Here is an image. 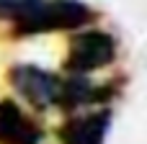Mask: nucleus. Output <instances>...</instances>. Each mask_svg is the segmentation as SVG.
Here are the masks:
<instances>
[{"instance_id": "20e7f679", "label": "nucleus", "mask_w": 147, "mask_h": 144, "mask_svg": "<svg viewBox=\"0 0 147 144\" xmlns=\"http://www.w3.org/2000/svg\"><path fill=\"white\" fill-rule=\"evenodd\" d=\"M41 129L18 108L16 100H0V144H41Z\"/></svg>"}, {"instance_id": "423d86ee", "label": "nucleus", "mask_w": 147, "mask_h": 144, "mask_svg": "<svg viewBox=\"0 0 147 144\" xmlns=\"http://www.w3.org/2000/svg\"><path fill=\"white\" fill-rule=\"evenodd\" d=\"M103 93H106L103 88H93L85 77H70V80L59 82L57 103L65 106V108H75V106H83V103H90V100H101Z\"/></svg>"}, {"instance_id": "0eeeda50", "label": "nucleus", "mask_w": 147, "mask_h": 144, "mask_svg": "<svg viewBox=\"0 0 147 144\" xmlns=\"http://www.w3.org/2000/svg\"><path fill=\"white\" fill-rule=\"evenodd\" d=\"M41 0H0V21H23Z\"/></svg>"}, {"instance_id": "f257e3e1", "label": "nucleus", "mask_w": 147, "mask_h": 144, "mask_svg": "<svg viewBox=\"0 0 147 144\" xmlns=\"http://www.w3.org/2000/svg\"><path fill=\"white\" fill-rule=\"evenodd\" d=\"M93 8L80 0H41L23 21H18V33H41L59 28H78L93 21Z\"/></svg>"}, {"instance_id": "7ed1b4c3", "label": "nucleus", "mask_w": 147, "mask_h": 144, "mask_svg": "<svg viewBox=\"0 0 147 144\" xmlns=\"http://www.w3.org/2000/svg\"><path fill=\"white\" fill-rule=\"evenodd\" d=\"M10 82L13 88L36 108H47L57 100L59 95V80L52 72H44L31 64H18L10 70Z\"/></svg>"}, {"instance_id": "39448f33", "label": "nucleus", "mask_w": 147, "mask_h": 144, "mask_svg": "<svg viewBox=\"0 0 147 144\" xmlns=\"http://www.w3.org/2000/svg\"><path fill=\"white\" fill-rule=\"evenodd\" d=\"M109 119H111L109 111L70 119L59 129V142L62 144H103V137L109 131Z\"/></svg>"}, {"instance_id": "f03ea898", "label": "nucleus", "mask_w": 147, "mask_h": 144, "mask_svg": "<svg viewBox=\"0 0 147 144\" xmlns=\"http://www.w3.org/2000/svg\"><path fill=\"white\" fill-rule=\"evenodd\" d=\"M116 57V41L111 33L106 31H85L70 39V49H67V70L78 72V75H88L93 70H101L106 64H111Z\"/></svg>"}]
</instances>
